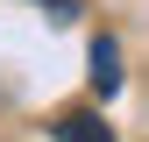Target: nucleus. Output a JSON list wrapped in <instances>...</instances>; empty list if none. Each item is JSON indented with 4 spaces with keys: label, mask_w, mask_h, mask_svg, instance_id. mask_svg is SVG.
Instances as JSON below:
<instances>
[{
    "label": "nucleus",
    "mask_w": 149,
    "mask_h": 142,
    "mask_svg": "<svg viewBox=\"0 0 149 142\" xmlns=\"http://www.w3.org/2000/svg\"><path fill=\"white\" fill-rule=\"evenodd\" d=\"M57 142H114V128H107L92 106H71V114H57V128H50Z\"/></svg>",
    "instance_id": "1"
},
{
    "label": "nucleus",
    "mask_w": 149,
    "mask_h": 142,
    "mask_svg": "<svg viewBox=\"0 0 149 142\" xmlns=\"http://www.w3.org/2000/svg\"><path fill=\"white\" fill-rule=\"evenodd\" d=\"M92 93H100V100L121 93V43H114V36H100V43H92Z\"/></svg>",
    "instance_id": "2"
},
{
    "label": "nucleus",
    "mask_w": 149,
    "mask_h": 142,
    "mask_svg": "<svg viewBox=\"0 0 149 142\" xmlns=\"http://www.w3.org/2000/svg\"><path fill=\"white\" fill-rule=\"evenodd\" d=\"M36 7H50V22H78V0H36Z\"/></svg>",
    "instance_id": "3"
}]
</instances>
